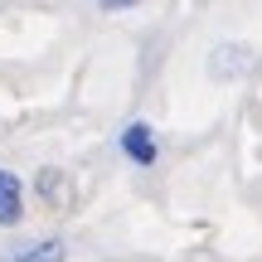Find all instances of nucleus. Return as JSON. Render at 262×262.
Instances as JSON below:
<instances>
[{
	"instance_id": "nucleus-2",
	"label": "nucleus",
	"mask_w": 262,
	"mask_h": 262,
	"mask_svg": "<svg viewBox=\"0 0 262 262\" xmlns=\"http://www.w3.org/2000/svg\"><path fill=\"white\" fill-rule=\"evenodd\" d=\"M122 150H126V160H136V165H156V136H150V126L131 122L122 131Z\"/></svg>"
},
{
	"instance_id": "nucleus-1",
	"label": "nucleus",
	"mask_w": 262,
	"mask_h": 262,
	"mask_svg": "<svg viewBox=\"0 0 262 262\" xmlns=\"http://www.w3.org/2000/svg\"><path fill=\"white\" fill-rule=\"evenodd\" d=\"M0 262H68V248L58 243V238H39V243H19V248H10Z\"/></svg>"
},
{
	"instance_id": "nucleus-3",
	"label": "nucleus",
	"mask_w": 262,
	"mask_h": 262,
	"mask_svg": "<svg viewBox=\"0 0 262 262\" xmlns=\"http://www.w3.org/2000/svg\"><path fill=\"white\" fill-rule=\"evenodd\" d=\"M19 199H25L19 180L10 175V170H0V224H15L19 219Z\"/></svg>"
},
{
	"instance_id": "nucleus-5",
	"label": "nucleus",
	"mask_w": 262,
	"mask_h": 262,
	"mask_svg": "<svg viewBox=\"0 0 262 262\" xmlns=\"http://www.w3.org/2000/svg\"><path fill=\"white\" fill-rule=\"evenodd\" d=\"M39 189H44V199H58V170H44V180H39Z\"/></svg>"
},
{
	"instance_id": "nucleus-4",
	"label": "nucleus",
	"mask_w": 262,
	"mask_h": 262,
	"mask_svg": "<svg viewBox=\"0 0 262 262\" xmlns=\"http://www.w3.org/2000/svg\"><path fill=\"white\" fill-rule=\"evenodd\" d=\"M243 68H248L243 49H219V54H214V78H238Z\"/></svg>"
},
{
	"instance_id": "nucleus-6",
	"label": "nucleus",
	"mask_w": 262,
	"mask_h": 262,
	"mask_svg": "<svg viewBox=\"0 0 262 262\" xmlns=\"http://www.w3.org/2000/svg\"><path fill=\"white\" fill-rule=\"evenodd\" d=\"M107 10H131V5H141V0H102Z\"/></svg>"
}]
</instances>
